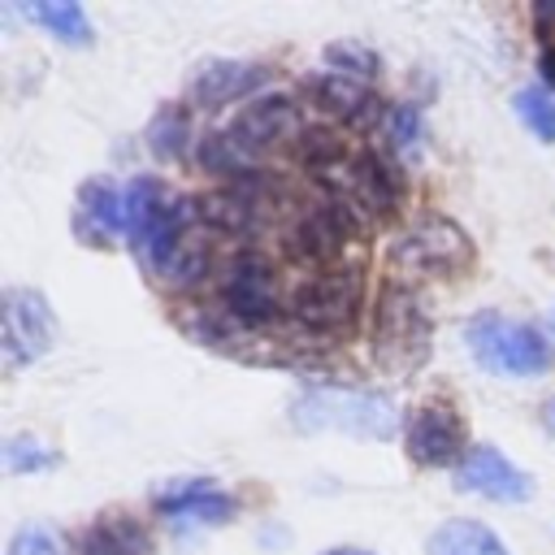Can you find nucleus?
<instances>
[{
    "label": "nucleus",
    "mask_w": 555,
    "mask_h": 555,
    "mask_svg": "<svg viewBox=\"0 0 555 555\" xmlns=\"http://www.w3.org/2000/svg\"><path fill=\"white\" fill-rule=\"evenodd\" d=\"M291 425L299 434H351L386 442L399 429V412L386 395L373 390H347V386H312L291 403Z\"/></svg>",
    "instance_id": "obj_1"
},
{
    "label": "nucleus",
    "mask_w": 555,
    "mask_h": 555,
    "mask_svg": "<svg viewBox=\"0 0 555 555\" xmlns=\"http://www.w3.org/2000/svg\"><path fill=\"white\" fill-rule=\"evenodd\" d=\"M464 343H468V356L499 377H538L555 369V343L529 321L477 312L464 325Z\"/></svg>",
    "instance_id": "obj_2"
},
{
    "label": "nucleus",
    "mask_w": 555,
    "mask_h": 555,
    "mask_svg": "<svg viewBox=\"0 0 555 555\" xmlns=\"http://www.w3.org/2000/svg\"><path fill=\"white\" fill-rule=\"evenodd\" d=\"M217 304L221 317L234 330H264L278 321L282 299H278V269L260 247H243L225 260L217 278Z\"/></svg>",
    "instance_id": "obj_3"
},
{
    "label": "nucleus",
    "mask_w": 555,
    "mask_h": 555,
    "mask_svg": "<svg viewBox=\"0 0 555 555\" xmlns=\"http://www.w3.org/2000/svg\"><path fill=\"white\" fill-rule=\"evenodd\" d=\"M373 347L377 360L395 373H408L416 364H425L429 356V312L416 299V291L408 286H386L373 312Z\"/></svg>",
    "instance_id": "obj_4"
},
{
    "label": "nucleus",
    "mask_w": 555,
    "mask_h": 555,
    "mask_svg": "<svg viewBox=\"0 0 555 555\" xmlns=\"http://www.w3.org/2000/svg\"><path fill=\"white\" fill-rule=\"evenodd\" d=\"M360 299H364V282L356 269H321L295 286L291 317L312 334H338L356 321Z\"/></svg>",
    "instance_id": "obj_5"
},
{
    "label": "nucleus",
    "mask_w": 555,
    "mask_h": 555,
    "mask_svg": "<svg viewBox=\"0 0 555 555\" xmlns=\"http://www.w3.org/2000/svg\"><path fill=\"white\" fill-rule=\"evenodd\" d=\"M56 338L52 304L30 286H9L0 295V356L4 369H22L39 360Z\"/></svg>",
    "instance_id": "obj_6"
},
{
    "label": "nucleus",
    "mask_w": 555,
    "mask_h": 555,
    "mask_svg": "<svg viewBox=\"0 0 555 555\" xmlns=\"http://www.w3.org/2000/svg\"><path fill=\"white\" fill-rule=\"evenodd\" d=\"M360 230V217L347 208V204H338V199H321V204H308L295 221H291V234H286V243H291V251L299 256V260H308V264H321V269H334V260L343 256V247H347V238Z\"/></svg>",
    "instance_id": "obj_7"
},
{
    "label": "nucleus",
    "mask_w": 555,
    "mask_h": 555,
    "mask_svg": "<svg viewBox=\"0 0 555 555\" xmlns=\"http://www.w3.org/2000/svg\"><path fill=\"white\" fill-rule=\"evenodd\" d=\"M468 234L447 217H425L395 243V264L408 273H455L468 264Z\"/></svg>",
    "instance_id": "obj_8"
},
{
    "label": "nucleus",
    "mask_w": 555,
    "mask_h": 555,
    "mask_svg": "<svg viewBox=\"0 0 555 555\" xmlns=\"http://www.w3.org/2000/svg\"><path fill=\"white\" fill-rule=\"evenodd\" d=\"M455 486L464 494L490 499V503H525L533 499V477L516 468L499 447H468V455L455 464Z\"/></svg>",
    "instance_id": "obj_9"
},
{
    "label": "nucleus",
    "mask_w": 555,
    "mask_h": 555,
    "mask_svg": "<svg viewBox=\"0 0 555 555\" xmlns=\"http://www.w3.org/2000/svg\"><path fill=\"white\" fill-rule=\"evenodd\" d=\"M199 212L208 221V230L217 234H234V238H251L264 217H269V191L260 182V169L247 178H234L225 186H217L212 195L199 199Z\"/></svg>",
    "instance_id": "obj_10"
},
{
    "label": "nucleus",
    "mask_w": 555,
    "mask_h": 555,
    "mask_svg": "<svg viewBox=\"0 0 555 555\" xmlns=\"http://www.w3.org/2000/svg\"><path fill=\"white\" fill-rule=\"evenodd\" d=\"M408 455L425 468H442V464H460L468 455L464 447V421L455 408L447 403H425L412 412L408 421Z\"/></svg>",
    "instance_id": "obj_11"
},
{
    "label": "nucleus",
    "mask_w": 555,
    "mask_h": 555,
    "mask_svg": "<svg viewBox=\"0 0 555 555\" xmlns=\"http://www.w3.org/2000/svg\"><path fill=\"white\" fill-rule=\"evenodd\" d=\"M152 507L169 520H195V525H225L238 503L230 490H221L217 481H204V477H182V481H165L156 494H152Z\"/></svg>",
    "instance_id": "obj_12"
},
{
    "label": "nucleus",
    "mask_w": 555,
    "mask_h": 555,
    "mask_svg": "<svg viewBox=\"0 0 555 555\" xmlns=\"http://www.w3.org/2000/svg\"><path fill=\"white\" fill-rule=\"evenodd\" d=\"M264 78H269L264 65H251V61H204L191 78V95L204 108H221L234 100H256Z\"/></svg>",
    "instance_id": "obj_13"
},
{
    "label": "nucleus",
    "mask_w": 555,
    "mask_h": 555,
    "mask_svg": "<svg viewBox=\"0 0 555 555\" xmlns=\"http://www.w3.org/2000/svg\"><path fill=\"white\" fill-rule=\"evenodd\" d=\"M312 95H317V104L330 117H338L351 130H369L373 121H382V104H377L373 87L360 82V78H347V74L325 69V74L312 78Z\"/></svg>",
    "instance_id": "obj_14"
},
{
    "label": "nucleus",
    "mask_w": 555,
    "mask_h": 555,
    "mask_svg": "<svg viewBox=\"0 0 555 555\" xmlns=\"http://www.w3.org/2000/svg\"><path fill=\"white\" fill-rule=\"evenodd\" d=\"M74 225L91 247H104L113 234L126 230V191H117L108 178H91L78 186Z\"/></svg>",
    "instance_id": "obj_15"
},
{
    "label": "nucleus",
    "mask_w": 555,
    "mask_h": 555,
    "mask_svg": "<svg viewBox=\"0 0 555 555\" xmlns=\"http://www.w3.org/2000/svg\"><path fill=\"white\" fill-rule=\"evenodd\" d=\"M78 555H156V542L134 516H100L82 529Z\"/></svg>",
    "instance_id": "obj_16"
},
{
    "label": "nucleus",
    "mask_w": 555,
    "mask_h": 555,
    "mask_svg": "<svg viewBox=\"0 0 555 555\" xmlns=\"http://www.w3.org/2000/svg\"><path fill=\"white\" fill-rule=\"evenodd\" d=\"M425 555H507L503 538L481 520H442L425 538Z\"/></svg>",
    "instance_id": "obj_17"
},
{
    "label": "nucleus",
    "mask_w": 555,
    "mask_h": 555,
    "mask_svg": "<svg viewBox=\"0 0 555 555\" xmlns=\"http://www.w3.org/2000/svg\"><path fill=\"white\" fill-rule=\"evenodd\" d=\"M208 264H212V243H208V221H204V212H199V217L191 221V230L178 238V247H173L169 264L160 269V278H165L169 286L186 291V286H195V282L208 278Z\"/></svg>",
    "instance_id": "obj_18"
},
{
    "label": "nucleus",
    "mask_w": 555,
    "mask_h": 555,
    "mask_svg": "<svg viewBox=\"0 0 555 555\" xmlns=\"http://www.w3.org/2000/svg\"><path fill=\"white\" fill-rule=\"evenodd\" d=\"M26 17L35 26H43L61 43H74V48H87L91 43V17H87V9L78 0H30L26 4Z\"/></svg>",
    "instance_id": "obj_19"
},
{
    "label": "nucleus",
    "mask_w": 555,
    "mask_h": 555,
    "mask_svg": "<svg viewBox=\"0 0 555 555\" xmlns=\"http://www.w3.org/2000/svg\"><path fill=\"white\" fill-rule=\"evenodd\" d=\"M169 204H173V195H169V186H165L160 178H134V182L126 186V234H130V243H134Z\"/></svg>",
    "instance_id": "obj_20"
},
{
    "label": "nucleus",
    "mask_w": 555,
    "mask_h": 555,
    "mask_svg": "<svg viewBox=\"0 0 555 555\" xmlns=\"http://www.w3.org/2000/svg\"><path fill=\"white\" fill-rule=\"evenodd\" d=\"M56 451L48 442H39L35 434H9L4 447H0V464L9 477H26V473H48L56 468Z\"/></svg>",
    "instance_id": "obj_21"
},
{
    "label": "nucleus",
    "mask_w": 555,
    "mask_h": 555,
    "mask_svg": "<svg viewBox=\"0 0 555 555\" xmlns=\"http://www.w3.org/2000/svg\"><path fill=\"white\" fill-rule=\"evenodd\" d=\"M186 143H191V117H186V108H173V104L160 108L152 117V126H147V147L160 160H178L186 152Z\"/></svg>",
    "instance_id": "obj_22"
},
{
    "label": "nucleus",
    "mask_w": 555,
    "mask_h": 555,
    "mask_svg": "<svg viewBox=\"0 0 555 555\" xmlns=\"http://www.w3.org/2000/svg\"><path fill=\"white\" fill-rule=\"evenodd\" d=\"M512 108L516 117L542 139V143H555V91L546 87H525L512 95Z\"/></svg>",
    "instance_id": "obj_23"
},
{
    "label": "nucleus",
    "mask_w": 555,
    "mask_h": 555,
    "mask_svg": "<svg viewBox=\"0 0 555 555\" xmlns=\"http://www.w3.org/2000/svg\"><path fill=\"white\" fill-rule=\"evenodd\" d=\"M386 139H390V152L399 156H421L425 152V117L412 108V104H395L386 113Z\"/></svg>",
    "instance_id": "obj_24"
},
{
    "label": "nucleus",
    "mask_w": 555,
    "mask_h": 555,
    "mask_svg": "<svg viewBox=\"0 0 555 555\" xmlns=\"http://www.w3.org/2000/svg\"><path fill=\"white\" fill-rule=\"evenodd\" d=\"M325 61H330L334 74H347V78H360V82H373L377 69H382L377 52L364 48V43H356V39H338V43H330V48H325Z\"/></svg>",
    "instance_id": "obj_25"
},
{
    "label": "nucleus",
    "mask_w": 555,
    "mask_h": 555,
    "mask_svg": "<svg viewBox=\"0 0 555 555\" xmlns=\"http://www.w3.org/2000/svg\"><path fill=\"white\" fill-rule=\"evenodd\" d=\"M4 555H69L65 546H61V538L52 533V529H43V525H22L13 538H9V551Z\"/></svg>",
    "instance_id": "obj_26"
},
{
    "label": "nucleus",
    "mask_w": 555,
    "mask_h": 555,
    "mask_svg": "<svg viewBox=\"0 0 555 555\" xmlns=\"http://www.w3.org/2000/svg\"><path fill=\"white\" fill-rule=\"evenodd\" d=\"M533 22H538V39H542V78L555 87V0L533 4Z\"/></svg>",
    "instance_id": "obj_27"
},
{
    "label": "nucleus",
    "mask_w": 555,
    "mask_h": 555,
    "mask_svg": "<svg viewBox=\"0 0 555 555\" xmlns=\"http://www.w3.org/2000/svg\"><path fill=\"white\" fill-rule=\"evenodd\" d=\"M321 555H373V551H364V546H330Z\"/></svg>",
    "instance_id": "obj_28"
},
{
    "label": "nucleus",
    "mask_w": 555,
    "mask_h": 555,
    "mask_svg": "<svg viewBox=\"0 0 555 555\" xmlns=\"http://www.w3.org/2000/svg\"><path fill=\"white\" fill-rule=\"evenodd\" d=\"M542 412H546V429H551V434H555V399H551V403H546V408H542Z\"/></svg>",
    "instance_id": "obj_29"
}]
</instances>
